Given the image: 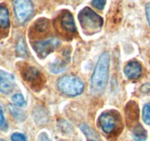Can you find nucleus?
Masks as SVG:
<instances>
[{"instance_id": "f257e3e1", "label": "nucleus", "mask_w": 150, "mask_h": 141, "mask_svg": "<svg viewBox=\"0 0 150 141\" xmlns=\"http://www.w3.org/2000/svg\"><path fill=\"white\" fill-rule=\"evenodd\" d=\"M110 67V54L108 51L102 53L98 60L91 80L92 93H101L105 90L108 82Z\"/></svg>"}, {"instance_id": "f03ea898", "label": "nucleus", "mask_w": 150, "mask_h": 141, "mask_svg": "<svg viewBox=\"0 0 150 141\" xmlns=\"http://www.w3.org/2000/svg\"><path fill=\"white\" fill-rule=\"evenodd\" d=\"M78 19L82 28L87 35H93L100 30L103 19L90 8H84L78 14Z\"/></svg>"}, {"instance_id": "7ed1b4c3", "label": "nucleus", "mask_w": 150, "mask_h": 141, "mask_svg": "<svg viewBox=\"0 0 150 141\" xmlns=\"http://www.w3.org/2000/svg\"><path fill=\"white\" fill-rule=\"evenodd\" d=\"M58 90L69 96H77L81 94L84 90L83 82L75 76H63L57 83Z\"/></svg>"}, {"instance_id": "20e7f679", "label": "nucleus", "mask_w": 150, "mask_h": 141, "mask_svg": "<svg viewBox=\"0 0 150 141\" xmlns=\"http://www.w3.org/2000/svg\"><path fill=\"white\" fill-rule=\"evenodd\" d=\"M119 118L117 113L114 112H104L98 118V126L108 135L114 133L119 127Z\"/></svg>"}, {"instance_id": "39448f33", "label": "nucleus", "mask_w": 150, "mask_h": 141, "mask_svg": "<svg viewBox=\"0 0 150 141\" xmlns=\"http://www.w3.org/2000/svg\"><path fill=\"white\" fill-rule=\"evenodd\" d=\"M14 11L18 22L25 23L33 13V5L30 0H13Z\"/></svg>"}, {"instance_id": "423d86ee", "label": "nucleus", "mask_w": 150, "mask_h": 141, "mask_svg": "<svg viewBox=\"0 0 150 141\" xmlns=\"http://www.w3.org/2000/svg\"><path fill=\"white\" fill-rule=\"evenodd\" d=\"M55 46L54 41L50 39L36 41L33 44V48L38 57L40 59H44L54 51Z\"/></svg>"}, {"instance_id": "0eeeda50", "label": "nucleus", "mask_w": 150, "mask_h": 141, "mask_svg": "<svg viewBox=\"0 0 150 141\" xmlns=\"http://www.w3.org/2000/svg\"><path fill=\"white\" fill-rule=\"evenodd\" d=\"M59 28L66 34H74L77 31L74 17L70 12H63L59 18Z\"/></svg>"}, {"instance_id": "6e6552de", "label": "nucleus", "mask_w": 150, "mask_h": 141, "mask_svg": "<svg viewBox=\"0 0 150 141\" xmlns=\"http://www.w3.org/2000/svg\"><path fill=\"white\" fill-rule=\"evenodd\" d=\"M15 86V79L10 73L0 70V93L8 95L13 91Z\"/></svg>"}, {"instance_id": "1a4fd4ad", "label": "nucleus", "mask_w": 150, "mask_h": 141, "mask_svg": "<svg viewBox=\"0 0 150 141\" xmlns=\"http://www.w3.org/2000/svg\"><path fill=\"white\" fill-rule=\"evenodd\" d=\"M124 72L129 80H137L142 74V67L137 61H131L125 66Z\"/></svg>"}, {"instance_id": "9d476101", "label": "nucleus", "mask_w": 150, "mask_h": 141, "mask_svg": "<svg viewBox=\"0 0 150 141\" xmlns=\"http://www.w3.org/2000/svg\"><path fill=\"white\" fill-rule=\"evenodd\" d=\"M126 118L127 125L129 127L136 126L138 123V107L135 102H130L127 104L126 107Z\"/></svg>"}, {"instance_id": "9b49d317", "label": "nucleus", "mask_w": 150, "mask_h": 141, "mask_svg": "<svg viewBox=\"0 0 150 141\" xmlns=\"http://www.w3.org/2000/svg\"><path fill=\"white\" fill-rule=\"evenodd\" d=\"M22 77L30 85H34V83L38 85V83L41 82V73L37 68L32 66H28L24 69Z\"/></svg>"}, {"instance_id": "f8f14e48", "label": "nucleus", "mask_w": 150, "mask_h": 141, "mask_svg": "<svg viewBox=\"0 0 150 141\" xmlns=\"http://www.w3.org/2000/svg\"><path fill=\"white\" fill-rule=\"evenodd\" d=\"M50 30V21L47 19L41 18L38 19L33 24V31L35 34L44 35L47 34Z\"/></svg>"}, {"instance_id": "ddd939ff", "label": "nucleus", "mask_w": 150, "mask_h": 141, "mask_svg": "<svg viewBox=\"0 0 150 141\" xmlns=\"http://www.w3.org/2000/svg\"><path fill=\"white\" fill-rule=\"evenodd\" d=\"M10 27V17L8 9L5 5H0V27L8 29Z\"/></svg>"}, {"instance_id": "4468645a", "label": "nucleus", "mask_w": 150, "mask_h": 141, "mask_svg": "<svg viewBox=\"0 0 150 141\" xmlns=\"http://www.w3.org/2000/svg\"><path fill=\"white\" fill-rule=\"evenodd\" d=\"M132 137L135 141H145L147 138V132L139 123L132 129Z\"/></svg>"}, {"instance_id": "2eb2a0df", "label": "nucleus", "mask_w": 150, "mask_h": 141, "mask_svg": "<svg viewBox=\"0 0 150 141\" xmlns=\"http://www.w3.org/2000/svg\"><path fill=\"white\" fill-rule=\"evenodd\" d=\"M9 110L11 113L12 114L13 117L16 119V120L18 121H24L26 119V114L24 111L20 110L17 106H14V105H9Z\"/></svg>"}, {"instance_id": "dca6fc26", "label": "nucleus", "mask_w": 150, "mask_h": 141, "mask_svg": "<svg viewBox=\"0 0 150 141\" xmlns=\"http://www.w3.org/2000/svg\"><path fill=\"white\" fill-rule=\"evenodd\" d=\"M16 54L18 57H26L27 55V48H26V44L24 42V40L23 38H20L18 41L16 47Z\"/></svg>"}, {"instance_id": "f3484780", "label": "nucleus", "mask_w": 150, "mask_h": 141, "mask_svg": "<svg viewBox=\"0 0 150 141\" xmlns=\"http://www.w3.org/2000/svg\"><path fill=\"white\" fill-rule=\"evenodd\" d=\"M66 65L64 64L63 61L61 62H56V63L51 64L50 66V70L52 72L54 73V74H59V73H61L62 71L66 69Z\"/></svg>"}, {"instance_id": "a211bd4d", "label": "nucleus", "mask_w": 150, "mask_h": 141, "mask_svg": "<svg viewBox=\"0 0 150 141\" xmlns=\"http://www.w3.org/2000/svg\"><path fill=\"white\" fill-rule=\"evenodd\" d=\"M12 102L17 107H24L26 105V101L24 96L20 93H16L12 97Z\"/></svg>"}, {"instance_id": "6ab92c4d", "label": "nucleus", "mask_w": 150, "mask_h": 141, "mask_svg": "<svg viewBox=\"0 0 150 141\" xmlns=\"http://www.w3.org/2000/svg\"><path fill=\"white\" fill-rule=\"evenodd\" d=\"M143 121L147 125H150V104L144 105L142 113Z\"/></svg>"}, {"instance_id": "aec40b11", "label": "nucleus", "mask_w": 150, "mask_h": 141, "mask_svg": "<svg viewBox=\"0 0 150 141\" xmlns=\"http://www.w3.org/2000/svg\"><path fill=\"white\" fill-rule=\"evenodd\" d=\"M27 140L26 135L19 132L13 133L11 135V141H27Z\"/></svg>"}, {"instance_id": "412c9836", "label": "nucleus", "mask_w": 150, "mask_h": 141, "mask_svg": "<svg viewBox=\"0 0 150 141\" xmlns=\"http://www.w3.org/2000/svg\"><path fill=\"white\" fill-rule=\"evenodd\" d=\"M106 0H93L92 5L98 10H103L105 8Z\"/></svg>"}, {"instance_id": "4be33fe9", "label": "nucleus", "mask_w": 150, "mask_h": 141, "mask_svg": "<svg viewBox=\"0 0 150 141\" xmlns=\"http://www.w3.org/2000/svg\"><path fill=\"white\" fill-rule=\"evenodd\" d=\"M141 90L144 93H150V84L147 83V84L144 85L141 87Z\"/></svg>"}, {"instance_id": "5701e85b", "label": "nucleus", "mask_w": 150, "mask_h": 141, "mask_svg": "<svg viewBox=\"0 0 150 141\" xmlns=\"http://www.w3.org/2000/svg\"><path fill=\"white\" fill-rule=\"evenodd\" d=\"M38 141H51L46 133H41L38 137Z\"/></svg>"}, {"instance_id": "b1692460", "label": "nucleus", "mask_w": 150, "mask_h": 141, "mask_svg": "<svg viewBox=\"0 0 150 141\" xmlns=\"http://www.w3.org/2000/svg\"><path fill=\"white\" fill-rule=\"evenodd\" d=\"M146 13L147 20L150 26V3H147L146 5Z\"/></svg>"}, {"instance_id": "393cba45", "label": "nucleus", "mask_w": 150, "mask_h": 141, "mask_svg": "<svg viewBox=\"0 0 150 141\" xmlns=\"http://www.w3.org/2000/svg\"><path fill=\"white\" fill-rule=\"evenodd\" d=\"M4 123H5V116H4L2 108L0 107V127L4 124Z\"/></svg>"}, {"instance_id": "a878e982", "label": "nucleus", "mask_w": 150, "mask_h": 141, "mask_svg": "<svg viewBox=\"0 0 150 141\" xmlns=\"http://www.w3.org/2000/svg\"><path fill=\"white\" fill-rule=\"evenodd\" d=\"M88 141H96V140H89Z\"/></svg>"}, {"instance_id": "bb28decb", "label": "nucleus", "mask_w": 150, "mask_h": 141, "mask_svg": "<svg viewBox=\"0 0 150 141\" xmlns=\"http://www.w3.org/2000/svg\"><path fill=\"white\" fill-rule=\"evenodd\" d=\"M0 141H5V140H0Z\"/></svg>"}]
</instances>
